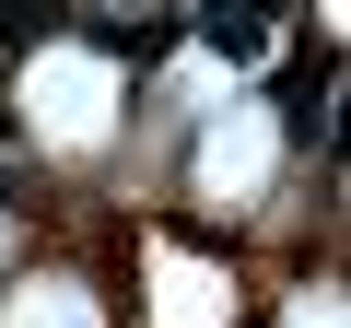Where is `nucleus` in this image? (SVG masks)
Masks as SVG:
<instances>
[{
	"label": "nucleus",
	"mask_w": 351,
	"mask_h": 328,
	"mask_svg": "<svg viewBox=\"0 0 351 328\" xmlns=\"http://www.w3.org/2000/svg\"><path fill=\"white\" fill-rule=\"evenodd\" d=\"M281 129H293V141H316V152H328V59H304V71H293V82H281Z\"/></svg>",
	"instance_id": "nucleus-2"
},
{
	"label": "nucleus",
	"mask_w": 351,
	"mask_h": 328,
	"mask_svg": "<svg viewBox=\"0 0 351 328\" xmlns=\"http://www.w3.org/2000/svg\"><path fill=\"white\" fill-rule=\"evenodd\" d=\"M176 36H199L211 59H269V36H281V24H269V0H199Z\"/></svg>",
	"instance_id": "nucleus-1"
}]
</instances>
